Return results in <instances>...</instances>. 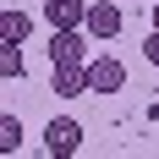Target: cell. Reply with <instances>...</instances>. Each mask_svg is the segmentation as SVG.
I'll return each instance as SVG.
<instances>
[{"label":"cell","mask_w":159,"mask_h":159,"mask_svg":"<svg viewBox=\"0 0 159 159\" xmlns=\"http://www.w3.org/2000/svg\"><path fill=\"white\" fill-rule=\"evenodd\" d=\"M126 88V66L115 55H88V93H121Z\"/></svg>","instance_id":"obj_1"},{"label":"cell","mask_w":159,"mask_h":159,"mask_svg":"<svg viewBox=\"0 0 159 159\" xmlns=\"http://www.w3.org/2000/svg\"><path fill=\"white\" fill-rule=\"evenodd\" d=\"M49 61H55V66H88V39H82L77 28H55V39H49Z\"/></svg>","instance_id":"obj_2"},{"label":"cell","mask_w":159,"mask_h":159,"mask_svg":"<svg viewBox=\"0 0 159 159\" xmlns=\"http://www.w3.org/2000/svg\"><path fill=\"white\" fill-rule=\"evenodd\" d=\"M77 148H82V126L71 121V115H61V121H49V126H44V154L66 159V154H77Z\"/></svg>","instance_id":"obj_3"},{"label":"cell","mask_w":159,"mask_h":159,"mask_svg":"<svg viewBox=\"0 0 159 159\" xmlns=\"http://www.w3.org/2000/svg\"><path fill=\"white\" fill-rule=\"evenodd\" d=\"M44 22L49 28H82L88 22V0H44Z\"/></svg>","instance_id":"obj_4"},{"label":"cell","mask_w":159,"mask_h":159,"mask_svg":"<svg viewBox=\"0 0 159 159\" xmlns=\"http://www.w3.org/2000/svg\"><path fill=\"white\" fill-rule=\"evenodd\" d=\"M82 28H88V39H115L121 33V6H110V0L104 6H88V22Z\"/></svg>","instance_id":"obj_5"},{"label":"cell","mask_w":159,"mask_h":159,"mask_svg":"<svg viewBox=\"0 0 159 159\" xmlns=\"http://www.w3.org/2000/svg\"><path fill=\"white\" fill-rule=\"evenodd\" d=\"M28 33H33V16L28 11H16V6L0 11V44H28Z\"/></svg>","instance_id":"obj_6"},{"label":"cell","mask_w":159,"mask_h":159,"mask_svg":"<svg viewBox=\"0 0 159 159\" xmlns=\"http://www.w3.org/2000/svg\"><path fill=\"white\" fill-rule=\"evenodd\" d=\"M55 93L61 99H82L88 93V66H55Z\"/></svg>","instance_id":"obj_7"},{"label":"cell","mask_w":159,"mask_h":159,"mask_svg":"<svg viewBox=\"0 0 159 159\" xmlns=\"http://www.w3.org/2000/svg\"><path fill=\"white\" fill-rule=\"evenodd\" d=\"M22 44H0V77H22Z\"/></svg>","instance_id":"obj_8"},{"label":"cell","mask_w":159,"mask_h":159,"mask_svg":"<svg viewBox=\"0 0 159 159\" xmlns=\"http://www.w3.org/2000/svg\"><path fill=\"white\" fill-rule=\"evenodd\" d=\"M0 148H6V154L22 148V121H16V115H0Z\"/></svg>","instance_id":"obj_9"},{"label":"cell","mask_w":159,"mask_h":159,"mask_svg":"<svg viewBox=\"0 0 159 159\" xmlns=\"http://www.w3.org/2000/svg\"><path fill=\"white\" fill-rule=\"evenodd\" d=\"M143 61L159 66V28H148V39H143Z\"/></svg>","instance_id":"obj_10"},{"label":"cell","mask_w":159,"mask_h":159,"mask_svg":"<svg viewBox=\"0 0 159 159\" xmlns=\"http://www.w3.org/2000/svg\"><path fill=\"white\" fill-rule=\"evenodd\" d=\"M154 28H159V0H154Z\"/></svg>","instance_id":"obj_11"}]
</instances>
